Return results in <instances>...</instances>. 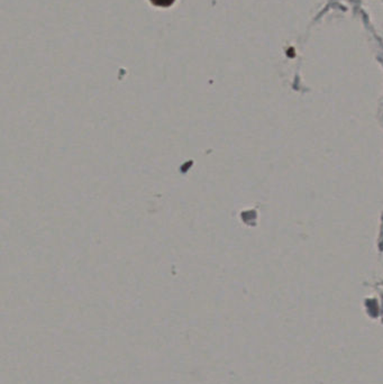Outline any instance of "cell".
Listing matches in <instances>:
<instances>
[{"instance_id":"obj_1","label":"cell","mask_w":383,"mask_h":384,"mask_svg":"<svg viewBox=\"0 0 383 384\" xmlns=\"http://www.w3.org/2000/svg\"><path fill=\"white\" fill-rule=\"evenodd\" d=\"M152 3L158 5V6L168 7L175 1V0H151Z\"/></svg>"}]
</instances>
